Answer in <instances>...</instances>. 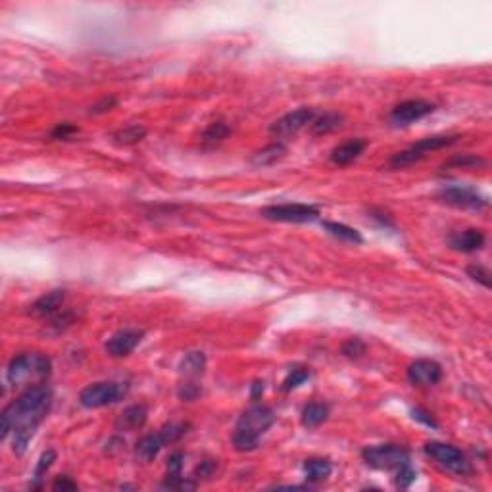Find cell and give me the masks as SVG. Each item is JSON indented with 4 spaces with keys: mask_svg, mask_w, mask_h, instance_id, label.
<instances>
[{
    "mask_svg": "<svg viewBox=\"0 0 492 492\" xmlns=\"http://www.w3.org/2000/svg\"><path fill=\"white\" fill-rule=\"evenodd\" d=\"M342 354L348 358H360L365 354V344L360 339H350L342 346Z\"/></svg>",
    "mask_w": 492,
    "mask_h": 492,
    "instance_id": "obj_33",
    "label": "cell"
},
{
    "mask_svg": "<svg viewBox=\"0 0 492 492\" xmlns=\"http://www.w3.org/2000/svg\"><path fill=\"white\" fill-rule=\"evenodd\" d=\"M365 148H367V141H364V139H350L346 143L333 148L331 161L335 166H348L356 158H360V154H364Z\"/></svg>",
    "mask_w": 492,
    "mask_h": 492,
    "instance_id": "obj_18",
    "label": "cell"
},
{
    "mask_svg": "<svg viewBox=\"0 0 492 492\" xmlns=\"http://www.w3.org/2000/svg\"><path fill=\"white\" fill-rule=\"evenodd\" d=\"M143 337H145V333L139 331V329H121L106 340L104 350L112 358H125L141 344Z\"/></svg>",
    "mask_w": 492,
    "mask_h": 492,
    "instance_id": "obj_13",
    "label": "cell"
},
{
    "mask_svg": "<svg viewBox=\"0 0 492 492\" xmlns=\"http://www.w3.org/2000/svg\"><path fill=\"white\" fill-rule=\"evenodd\" d=\"M362 458L369 467L381 471H400L402 467L410 466V452L400 444H379L367 446L362 452Z\"/></svg>",
    "mask_w": 492,
    "mask_h": 492,
    "instance_id": "obj_6",
    "label": "cell"
},
{
    "mask_svg": "<svg viewBox=\"0 0 492 492\" xmlns=\"http://www.w3.org/2000/svg\"><path fill=\"white\" fill-rule=\"evenodd\" d=\"M183 454L181 452H175L171 454L170 459H168V475H181V469H183Z\"/></svg>",
    "mask_w": 492,
    "mask_h": 492,
    "instance_id": "obj_37",
    "label": "cell"
},
{
    "mask_svg": "<svg viewBox=\"0 0 492 492\" xmlns=\"http://www.w3.org/2000/svg\"><path fill=\"white\" fill-rule=\"evenodd\" d=\"M265 220L283 221V223H310L319 218V210L310 204H273L263 208Z\"/></svg>",
    "mask_w": 492,
    "mask_h": 492,
    "instance_id": "obj_9",
    "label": "cell"
},
{
    "mask_svg": "<svg viewBox=\"0 0 492 492\" xmlns=\"http://www.w3.org/2000/svg\"><path fill=\"white\" fill-rule=\"evenodd\" d=\"M459 139V135H434V137H425L421 141H417L416 145H412L406 150L394 154L391 158L392 168H406V166H414L419 160H423L427 154L434 152V150H441L446 146L454 145Z\"/></svg>",
    "mask_w": 492,
    "mask_h": 492,
    "instance_id": "obj_7",
    "label": "cell"
},
{
    "mask_svg": "<svg viewBox=\"0 0 492 492\" xmlns=\"http://www.w3.org/2000/svg\"><path fill=\"white\" fill-rule=\"evenodd\" d=\"M116 104H118V98H116V96H104L100 102H96V104L91 106L89 114H94V116H96V114H104V112L112 110Z\"/></svg>",
    "mask_w": 492,
    "mask_h": 492,
    "instance_id": "obj_36",
    "label": "cell"
},
{
    "mask_svg": "<svg viewBox=\"0 0 492 492\" xmlns=\"http://www.w3.org/2000/svg\"><path fill=\"white\" fill-rule=\"evenodd\" d=\"M146 137V129L143 125H129L125 129H119L118 133H114V143L121 146H133L141 143Z\"/></svg>",
    "mask_w": 492,
    "mask_h": 492,
    "instance_id": "obj_26",
    "label": "cell"
},
{
    "mask_svg": "<svg viewBox=\"0 0 492 492\" xmlns=\"http://www.w3.org/2000/svg\"><path fill=\"white\" fill-rule=\"evenodd\" d=\"M434 108L437 106L427 100H406L392 108L391 121L394 125H410V123H414L417 119L433 114Z\"/></svg>",
    "mask_w": 492,
    "mask_h": 492,
    "instance_id": "obj_14",
    "label": "cell"
},
{
    "mask_svg": "<svg viewBox=\"0 0 492 492\" xmlns=\"http://www.w3.org/2000/svg\"><path fill=\"white\" fill-rule=\"evenodd\" d=\"M315 118V112L312 108H298L295 112L285 114L283 118L277 121H273L270 133L277 139H287V137L297 135L300 129H304L306 125H310Z\"/></svg>",
    "mask_w": 492,
    "mask_h": 492,
    "instance_id": "obj_11",
    "label": "cell"
},
{
    "mask_svg": "<svg viewBox=\"0 0 492 492\" xmlns=\"http://www.w3.org/2000/svg\"><path fill=\"white\" fill-rule=\"evenodd\" d=\"M52 406V391L46 385H33L27 387L10 406H6L0 414V439L4 441L10 433H14V452L21 456L27 444L33 439L37 427L43 423Z\"/></svg>",
    "mask_w": 492,
    "mask_h": 492,
    "instance_id": "obj_1",
    "label": "cell"
},
{
    "mask_svg": "<svg viewBox=\"0 0 492 492\" xmlns=\"http://www.w3.org/2000/svg\"><path fill=\"white\" fill-rule=\"evenodd\" d=\"M188 425L187 423H168L161 427L158 433L145 434L141 441L137 442L135 456L139 462L143 464H150L154 459L158 458L160 450L168 444L181 441L185 434H187Z\"/></svg>",
    "mask_w": 492,
    "mask_h": 492,
    "instance_id": "obj_4",
    "label": "cell"
},
{
    "mask_svg": "<svg viewBox=\"0 0 492 492\" xmlns=\"http://www.w3.org/2000/svg\"><path fill=\"white\" fill-rule=\"evenodd\" d=\"M54 462H56V452H54V450H46L43 456L39 458V462H37L31 489H35V491H37V489H41V486H43L44 475H46V471L51 469Z\"/></svg>",
    "mask_w": 492,
    "mask_h": 492,
    "instance_id": "obj_27",
    "label": "cell"
},
{
    "mask_svg": "<svg viewBox=\"0 0 492 492\" xmlns=\"http://www.w3.org/2000/svg\"><path fill=\"white\" fill-rule=\"evenodd\" d=\"M467 275L473 281H477V283H481L486 289L491 287V272H489L484 265H479V263L469 265V267H467Z\"/></svg>",
    "mask_w": 492,
    "mask_h": 492,
    "instance_id": "obj_30",
    "label": "cell"
},
{
    "mask_svg": "<svg viewBox=\"0 0 492 492\" xmlns=\"http://www.w3.org/2000/svg\"><path fill=\"white\" fill-rule=\"evenodd\" d=\"M200 392H202V389H200L195 381H185L181 387H179L177 396L183 400V402H191V400L198 398Z\"/></svg>",
    "mask_w": 492,
    "mask_h": 492,
    "instance_id": "obj_31",
    "label": "cell"
},
{
    "mask_svg": "<svg viewBox=\"0 0 492 492\" xmlns=\"http://www.w3.org/2000/svg\"><path fill=\"white\" fill-rule=\"evenodd\" d=\"M444 170H479V168H486V160L475 154H458L454 158H450L444 166Z\"/></svg>",
    "mask_w": 492,
    "mask_h": 492,
    "instance_id": "obj_25",
    "label": "cell"
},
{
    "mask_svg": "<svg viewBox=\"0 0 492 492\" xmlns=\"http://www.w3.org/2000/svg\"><path fill=\"white\" fill-rule=\"evenodd\" d=\"M129 387L125 383H116V381H100L93 383L85 387L81 394H79V404L89 410H96V407L110 406L116 404L119 400L128 394Z\"/></svg>",
    "mask_w": 492,
    "mask_h": 492,
    "instance_id": "obj_8",
    "label": "cell"
},
{
    "mask_svg": "<svg viewBox=\"0 0 492 492\" xmlns=\"http://www.w3.org/2000/svg\"><path fill=\"white\" fill-rule=\"evenodd\" d=\"M329 417V406L323 402H310L308 406H304L302 414H300V421L306 429H315L327 421Z\"/></svg>",
    "mask_w": 492,
    "mask_h": 492,
    "instance_id": "obj_20",
    "label": "cell"
},
{
    "mask_svg": "<svg viewBox=\"0 0 492 492\" xmlns=\"http://www.w3.org/2000/svg\"><path fill=\"white\" fill-rule=\"evenodd\" d=\"M407 381L414 387H433L442 379V365L434 360H416L407 365Z\"/></svg>",
    "mask_w": 492,
    "mask_h": 492,
    "instance_id": "obj_12",
    "label": "cell"
},
{
    "mask_svg": "<svg viewBox=\"0 0 492 492\" xmlns=\"http://www.w3.org/2000/svg\"><path fill=\"white\" fill-rule=\"evenodd\" d=\"M412 417H414L416 421H419V423L431 427V429H437V427H439V423L434 421V417L431 416L427 410H423V407H414V410H412Z\"/></svg>",
    "mask_w": 492,
    "mask_h": 492,
    "instance_id": "obj_35",
    "label": "cell"
},
{
    "mask_svg": "<svg viewBox=\"0 0 492 492\" xmlns=\"http://www.w3.org/2000/svg\"><path fill=\"white\" fill-rule=\"evenodd\" d=\"M310 369L308 367H295V369H290L289 375L285 377V381H283V385H281V391L283 392H290L295 391V389H298L302 383H306L308 379H310Z\"/></svg>",
    "mask_w": 492,
    "mask_h": 492,
    "instance_id": "obj_28",
    "label": "cell"
},
{
    "mask_svg": "<svg viewBox=\"0 0 492 492\" xmlns=\"http://www.w3.org/2000/svg\"><path fill=\"white\" fill-rule=\"evenodd\" d=\"M148 419V410L143 404H135V406L125 407L121 412V416L116 419V431H121V433H131V431H137L141 429L143 425L146 423Z\"/></svg>",
    "mask_w": 492,
    "mask_h": 492,
    "instance_id": "obj_17",
    "label": "cell"
},
{
    "mask_svg": "<svg viewBox=\"0 0 492 492\" xmlns=\"http://www.w3.org/2000/svg\"><path fill=\"white\" fill-rule=\"evenodd\" d=\"M285 154H287V146L283 145V143H273V145L263 146L262 150L252 154L250 161H252L254 166H258V168H260V166H272L275 161L283 160Z\"/></svg>",
    "mask_w": 492,
    "mask_h": 492,
    "instance_id": "obj_23",
    "label": "cell"
},
{
    "mask_svg": "<svg viewBox=\"0 0 492 492\" xmlns=\"http://www.w3.org/2000/svg\"><path fill=\"white\" fill-rule=\"evenodd\" d=\"M425 454L431 459H434L437 466L446 469L450 473L458 477H469L473 473V466L467 459V456L456 446L446 444V442H427L425 444Z\"/></svg>",
    "mask_w": 492,
    "mask_h": 492,
    "instance_id": "obj_5",
    "label": "cell"
},
{
    "mask_svg": "<svg viewBox=\"0 0 492 492\" xmlns=\"http://www.w3.org/2000/svg\"><path fill=\"white\" fill-rule=\"evenodd\" d=\"M394 481H396L400 489H407L410 484L416 481V469H414V466L410 464V466L402 467L400 471H396L394 473Z\"/></svg>",
    "mask_w": 492,
    "mask_h": 492,
    "instance_id": "obj_32",
    "label": "cell"
},
{
    "mask_svg": "<svg viewBox=\"0 0 492 492\" xmlns=\"http://www.w3.org/2000/svg\"><path fill=\"white\" fill-rule=\"evenodd\" d=\"M333 466L325 458H310L304 462V477L308 483H322L331 475Z\"/></svg>",
    "mask_w": 492,
    "mask_h": 492,
    "instance_id": "obj_21",
    "label": "cell"
},
{
    "mask_svg": "<svg viewBox=\"0 0 492 492\" xmlns=\"http://www.w3.org/2000/svg\"><path fill=\"white\" fill-rule=\"evenodd\" d=\"M340 125H342V116L337 112H325L322 116H315L314 121L310 123L314 135H327V133L337 131Z\"/></svg>",
    "mask_w": 492,
    "mask_h": 492,
    "instance_id": "obj_24",
    "label": "cell"
},
{
    "mask_svg": "<svg viewBox=\"0 0 492 492\" xmlns=\"http://www.w3.org/2000/svg\"><path fill=\"white\" fill-rule=\"evenodd\" d=\"M439 200L454 208L462 210H484L489 206V200L477 191L467 187H446L439 193Z\"/></svg>",
    "mask_w": 492,
    "mask_h": 492,
    "instance_id": "obj_10",
    "label": "cell"
},
{
    "mask_svg": "<svg viewBox=\"0 0 492 492\" xmlns=\"http://www.w3.org/2000/svg\"><path fill=\"white\" fill-rule=\"evenodd\" d=\"M66 300V290L56 289L46 292L41 298H37L31 308H29V314L35 317H46V315H56L60 312V308Z\"/></svg>",
    "mask_w": 492,
    "mask_h": 492,
    "instance_id": "obj_16",
    "label": "cell"
},
{
    "mask_svg": "<svg viewBox=\"0 0 492 492\" xmlns=\"http://www.w3.org/2000/svg\"><path fill=\"white\" fill-rule=\"evenodd\" d=\"M51 369V360L44 354L26 352L10 362L6 379L14 387H33V385H41L44 379H49Z\"/></svg>",
    "mask_w": 492,
    "mask_h": 492,
    "instance_id": "obj_3",
    "label": "cell"
},
{
    "mask_svg": "<svg viewBox=\"0 0 492 492\" xmlns=\"http://www.w3.org/2000/svg\"><path fill=\"white\" fill-rule=\"evenodd\" d=\"M73 133H77L76 125H71V123H60L58 128L52 131V139H69Z\"/></svg>",
    "mask_w": 492,
    "mask_h": 492,
    "instance_id": "obj_39",
    "label": "cell"
},
{
    "mask_svg": "<svg viewBox=\"0 0 492 492\" xmlns=\"http://www.w3.org/2000/svg\"><path fill=\"white\" fill-rule=\"evenodd\" d=\"M448 245H450V248H454V250H458V252L471 254V252H477V250H481V248H483L484 235H483V231H479V229L458 231V233L450 235Z\"/></svg>",
    "mask_w": 492,
    "mask_h": 492,
    "instance_id": "obj_15",
    "label": "cell"
},
{
    "mask_svg": "<svg viewBox=\"0 0 492 492\" xmlns=\"http://www.w3.org/2000/svg\"><path fill=\"white\" fill-rule=\"evenodd\" d=\"M275 423V414L272 407L254 404L246 410L243 416L238 417L235 433H233V444L238 452H252L258 448L262 437L270 427Z\"/></svg>",
    "mask_w": 492,
    "mask_h": 492,
    "instance_id": "obj_2",
    "label": "cell"
},
{
    "mask_svg": "<svg viewBox=\"0 0 492 492\" xmlns=\"http://www.w3.org/2000/svg\"><path fill=\"white\" fill-rule=\"evenodd\" d=\"M323 229L327 231L329 235L335 238H339L342 243H350V245H362L364 237L360 235V231L354 227H348L344 223H337V221H323Z\"/></svg>",
    "mask_w": 492,
    "mask_h": 492,
    "instance_id": "obj_22",
    "label": "cell"
},
{
    "mask_svg": "<svg viewBox=\"0 0 492 492\" xmlns=\"http://www.w3.org/2000/svg\"><path fill=\"white\" fill-rule=\"evenodd\" d=\"M229 133H231V128L227 125V123H223V121H216V123H212L210 128L204 131L202 141L204 143H208V145H216V143H221L223 139H227Z\"/></svg>",
    "mask_w": 492,
    "mask_h": 492,
    "instance_id": "obj_29",
    "label": "cell"
},
{
    "mask_svg": "<svg viewBox=\"0 0 492 492\" xmlns=\"http://www.w3.org/2000/svg\"><path fill=\"white\" fill-rule=\"evenodd\" d=\"M263 392V383H254L252 385V400H258V396Z\"/></svg>",
    "mask_w": 492,
    "mask_h": 492,
    "instance_id": "obj_40",
    "label": "cell"
},
{
    "mask_svg": "<svg viewBox=\"0 0 492 492\" xmlns=\"http://www.w3.org/2000/svg\"><path fill=\"white\" fill-rule=\"evenodd\" d=\"M216 469H218V462H213V459H204V462H200V466L196 467L195 477H193V479H210V477L216 473Z\"/></svg>",
    "mask_w": 492,
    "mask_h": 492,
    "instance_id": "obj_34",
    "label": "cell"
},
{
    "mask_svg": "<svg viewBox=\"0 0 492 492\" xmlns=\"http://www.w3.org/2000/svg\"><path fill=\"white\" fill-rule=\"evenodd\" d=\"M206 371V356L204 352H188L179 364V375L187 381H195L196 377Z\"/></svg>",
    "mask_w": 492,
    "mask_h": 492,
    "instance_id": "obj_19",
    "label": "cell"
},
{
    "mask_svg": "<svg viewBox=\"0 0 492 492\" xmlns=\"http://www.w3.org/2000/svg\"><path fill=\"white\" fill-rule=\"evenodd\" d=\"M52 489L54 491H77L79 486H77V483L71 479V477H68V475H62V477H58L54 483H52Z\"/></svg>",
    "mask_w": 492,
    "mask_h": 492,
    "instance_id": "obj_38",
    "label": "cell"
}]
</instances>
